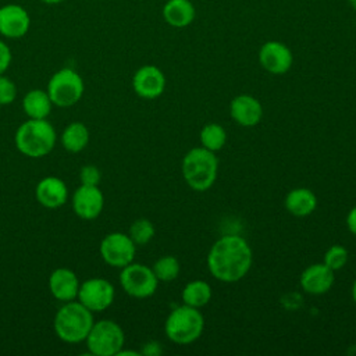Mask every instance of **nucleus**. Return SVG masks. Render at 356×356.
<instances>
[{"label": "nucleus", "mask_w": 356, "mask_h": 356, "mask_svg": "<svg viewBox=\"0 0 356 356\" xmlns=\"http://www.w3.org/2000/svg\"><path fill=\"white\" fill-rule=\"evenodd\" d=\"M253 253L248 241L239 235H224L217 239L207 254L210 274L221 282L242 280L250 270Z\"/></svg>", "instance_id": "nucleus-1"}, {"label": "nucleus", "mask_w": 356, "mask_h": 356, "mask_svg": "<svg viewBox=\"0 0 356 356\" xmlns=\"http://www.w3.org/2000/svg\"><path fill=\"white\" fill-rule=\"evenodd\" d=\"M93 313L76 299L65 302L56 313L53 327L56 335L67 343H78L86 339L92 325Z\"/></svg>", "instance_id": "nucleus-2"}, {"label": "nucleus", "mask_w": 356, "mask_h": 356, "mask_svg": "<svg viewBox=\"0 0 356 356\" xmlns=\"http://www.w3.org/2000/svg\"><path fill=\"white\" fill-rule=\"evenodd\" d=\"M56 131L46 120L28 118L22 122L14 136L15 146L26 157L40 159L47 156L56 145Z\"/></svg>", "instance_id": "nucleus-3"}, {"label": "nucleus", "mask_w": 356, "mask_h": 356, "mask_svg": "<svg viewBox=\"0 0 356 356\" xmlns=\"http://www.w3.org/2000/svg\"><path fill=\"white\" fill-rule=\"evenodd\" d=\"M218 172V159L214 152L206 147L191 149L182 160V175L188 186L196 192L210 189Z\"/></svg>", "instance_id": "nucleus-4"}, {"label": "nucleus", "mask_w": 356, "mask_h": 356, "mask_svg": "<svg viewBox=\"0 0 356 356\" xmlns=\"http://www.w3.org/2000/svg\"><path fill=\"white\" fill-rule=\"evenodd\" d=\"M204 330V317L197 307L188 305L172 309L165 318L164 332L167 338L178 345L195 342Z\"/></svg>", "instance_id": "nucleus-5"}, {"label": "nucleus", "mask_w": 356, "mask_h": 356, "mask_svg": "<svg viewBox=\"0 0 356 356\" xmlns=\"http://www.w3.org/2000/svg\"><path fill=\"white\" fill-rule=\"evenodd\" d=\"M85 342L89 353L95 356H117L124 348L125 334L120 324L104 318L93 323Z\"/></svg>", "instance_id": "nucleus-6"}, {"label": "nucleus", "mask_w": 356, "mask_h": 356, "mask_svg": "<svg viewBox=\"0 0 356 356\" xmlns=\"http://www.w3.org/2000/svg\"><path fill=\"white\" fill-rule=\"evenodd\" d=\"M46 90L53 106L71 107L81 100L85 85L82 76L75 70L65 67L50 76Z\"/></svg>", "instance_id": "nucleus-7"}, {"label": "nucleus", "mask_w": 356, "mask_h": 356, "mask_svg": "<svg viewBox=\"0 0 356 356\" xmlns=\"http://www.w3.org/2000/svg\"><path fill=\"white\" fill-rule=\"evenodd\" d=\"M120 284L125 293L132 298L145 299L152 296L159 285L152 267L140 263H129L121 268Z\"/></svg>", "instance_id": "nucleus-8"}, {"label": "nucleus", "mask_w": 356, "mask_h": 356, "mask_svg": "<svg viewBox=\"0 0 356 356\" xmlns=\"http://www.w3.org/2000/svg\"><path fill=\"white\" fill-rule=\"evenodd\" d=\"M100 256L111 267L122 268L134 261L136 245L128 234L111 232L107 234L100 242Z\"/></svg>", "instance_id": "nucleus-9"}, {"label": "nucleus", "mask_w": 356, "mask_h": 356, "mask_svg": "<svg viewBox=\"0 0 356 356\" xmlns=\"http://www.w3.org/2000/svg\"><path fill=\"white\" fill-rule=\"evenodd\" d=\"M115 296V289L110 281L100 277H93L79 285L78 302L82 303L92 313L108 309Z\"/></svg>", "instance_id": "nucleus-10"}, {"label": "nucleus", "mask_w": 356, "mask_h": 356, "mask_svg": "<svg viewBox=\"0 0 356 356\" xmlns=\"http://www.w3.org/2000/svg\"><path fill=\"white\" fill-rule=\"evenodd\" d=\"M31 28L29 13L17 3L0 7V36L7 39H21Z\"/></svg>", "instance_id": "nucleus-11"}, {"label": "nucleus", "mask_w": 356, "mask_h": 356, "mask_svg": "<svg viewBox=\"0 0 356 356\" xmlns=\"http://www.w3.org/2000/svg\"><path fill=\"white\" fill-rule=\"evenodd\" d=\"M72 210L82 220H95L104 207V196L99 186L79 185L72 195Z\"/></svg>", "instance_id": "nucleus-12"}, {"label": "nucleus", "mask_w": 356, "mask_h": 356, "mask_svg": "<svg viewBox=\"0 0 356 356\" xmlns=\"http://www.w3.org/2000/svg\"><path fill=\"white\" fill-rule=\"evenodd\" d=\"M259 61L261 67L270 74L281 75L289 71L293 63V56L289 47L281 42H266L259 51Z\"/></svg>", "instance_id": "nucleus-13"}, {"label": "nucleus", "mask_w": 356, "mask_h": 356, "mask_svg": "<svg viewBox=\"0 0 356 356\" xmlns=\"http://www.w3.org/2000/svg\"><path fill=\"white\" fill-rule=\"evenodd\" d=\"M134 92L142 99H156L165 88V76L156 65H143L132 76Z\"/></svg>", "instance_id": "nucleus-14"}, {"label": "nucleus", "mask_w": 356, "mask_h": 356, "mask_svg": "<svg viewBox=\"0 0 356 356\" xmlns=\"http://www.w3.org/2000/svg\"><path fill=\"white\" fill-rule=\"evenodd\" d=\"M334 273L335 271L324 263L310 264L300 274V286L306 293L323 295L331 289L335 280Z\"/></svg>", "instance_id": "nucleus-15"}, {"label": "nucleus", "mask_w": 356, "mask_h": 356, "mask_svg": "<svg viewBox=\"0 0 356 356\" xmlns=\"http://www.w3.org/2000/svg\"><path fill=\"white\" fill-rule=\"evenodd\" d=\"M229 114L241 127H254L261 121V103L250 95H238L229 103Z\"/></svg>", "instance_id": "nucleus-16"}, {"label": "nucleus", "mask_w": 356, "mask_h": 356, "mask_svg": "<svg viewBox=\"0 0 356 356\" xmlns=\"http://www.w3.org/2000/svg\"><path fill=\"white\" fill-rule=\"evenodd\" d=\"M79 285L81 282L76 274L67 267L56 268L49 277L50 293L53 295L54 299L63 303L76 299Z\"/></svg>", "instance_id": "nucleus-17"}, {"label": "nucleus", "mask_w": 356, "mask_h": 356, "mask_svg": "<svg viewBox=\"0 0 356 356\" xmlns=\"http://www.w3.org/2000/svg\"><path fill=\"white\" fill-rule=\"evenodd\" d=\"M38 202L47 209L61 207L68 197V188L65 182L57 177H44L42 178L35 189Z\"/></svg>", "instance_id": "nucleus-18"}, {"label": "nucleus", "mask_w": 356, "mask_h": 356, "mask_svg": "<svg viewBox=\"0 0 356 356\" xmlns=\"http://www.w3.org/2000/svg\"><path fill=\"white\" fill-rule=\"evenodd\" d=\"M286 210L296 217H306L317 207V196L307 188H295L285 197Z\"/></svg>", "instance_id": "nucleus-19"}, {"label": "nucleus", "mask_w": 356, "mask_h": 356, "mask_svg": "<svg viewBox=\"0 0 356 356\" xmlns=\"http://www.w3.org/2000/svg\"><path fill=\"white\" fill-rule=\"evenodd\" d=\"M53 103L47 90L31 89L22 99V108L28 118L46 120L51 111Z\"/></svg>", "instance_id": "nucleus-20"}, {"label": "nucleus", "mask_w": 356, "mask_h": 356, "mask_svg": "<svg viewBox=\"0 0 356 356\" xmlns=\"http://www.w3.org/2000/svg\"><path fill=\"white\" fill-rule=\"evenodd\" d=\"M165 22L175 28L188 26L195 18V7L189 0H168L163 7Z\"/></svg>", "instance_id": "nucleus-21"}, {"label": "nucleus", "mask_w": 356, "mask_h": 356, "mask_svg": "<svg viewBox=\"0 0 356 356\" xmlns=\"http://www.w3.org/2000/svg\"><path fill=\"white\" fill-rule=\"evenodd\" d=\"M89 139H90V134L88 127L79 121H74L68 124L61 134V145L65 150L71 153L82 152L88 146Z\"/></svg>", "instance_id": "nucleus-22"}, {"label": "nucleus", "mask_w": 356, "mask_h": 356, "mask_svg": "<svg viewBox=\"0 0 356 356\" xmlns=\"http://www.w3.org/2000/svg\"><path fill=\"white\" fill-rule=\"evenodd\" d=\"M181 296L185 305L200 309L210 302L211 286L203 280H193L184 286Z\"/></svg>", "instance_id": "nucleus-23"}, {"label": "nucleus", "mask_w": 356, "mask_h": 356, "mask_svg": "<svg viewBox=\"0 0 356 356\" xmlns=\"http://www.w3.org/2000/svg\"><path fill=\"white\" fill-rule=\"evenodd\" d=\"M227 142L225 129L216 122L206 124L200 131V143L203 147L211 152H218L224 147Z\"/></svg>", "instance_id": "nucleus-24"}, {"label": "nucleus", "mask_w": 356, "mask_h": 356, "mask_svg": "<svg viewBox=\"0 0 356 356\" xmlns=\"http://www.w3.org/2000/svg\"><path fill=\"white\" fill-rule=\"evenodd\" d=\"M152 270L159 281L171 282L179 275L181 264L174 256H163L154 261Z\"/></svg>", "instance_id": "nucleus-25"}, {"label": "nucleus", "mask_w": 356, "mask_h": 356, "mask_svg": "<svg viewBox=\"0 0 356 356\" xmlns=\"http://www.w3.org/2000/svg\"><path fill=\"white\" fill-rule=\"evenodd\" d=\"M128 235L136 246H143L153 239L154 225L147 218H138L131 224Z\"/></svg>", "instance_id": "nucleus-26"}, {"label": "nucleus", "mask_w": 356, "mask_h": 356, "mask_svg": "<svg viewBox=\"0 0 356 356\" xmlns=\"http://www.w3.org/2000/svg\"><path fill=\"white\" fill-rule=\"evenodd\" d=\"M348 259H349V252L346 248H343L342 245H332L324 253L323 263L328 266L331 270L338 271L348 263Z\"/></svg>", "instance_id": "nucleus-27"}, {"label": "nucleus", "mask_w": 356, "mask_h": 356, "mask_svg": "<svg viewBox=\"0 0 356 356\" xmlns=\"http://www.w3.org/2000/svg\"><path fill=\"white\" fill-rule=\"evenodd\" d=\"M17 97L15 83L4 74L0 75V106L11 104Z\"/></svg>", "instance_id": "nucleus-28"}, {"label": "nucleus", "mask_w": 356, "mask_h": 356, "mask_svg": "<svg viewBox=\"0 0 356 356\" xmlns=\"http://www.w3.org/2000/svg\"><path fill=\"white\" fill-rule=\"evenodd\" d=\"M79 179H81V185L99 186L102 181V172L96 165L86 164L79 171Z\"/></svg>", "instance_id": "nucleus-29"}, {"label": "nucleus", "mask_w": 356, "mask_h": 356, "mask_svg": "<svg viewBox=\"0 0 356 356\" xmlns=\"http://www.w3.org/2000/svg\"><path fill=\"white\" fill-rule=\"evenodd\" d=\"M11 60H13L11 49L3 39H0V75L8 70Z\"/></svg>", "instance_id": "nucleus-30"}, {"label": "nucleus", "mask_w": 356, "mask_h": 356, "mask_svg": "<svg viewBox=\"0 0 356 356\" xmlns=\"http://www.w3.org/2000/svg\"><path fill=\"white\" fill-rule=\"evenodd\" d=\"M161 346L157 341H149L143 345V350L140 352L142 355H146V356H157L161 353Z\"/></svg>", "instance_id": "nucleus-31"}, {"label": "nucleus", "mask_w": 356, "mask_h": 356, "mask_svg": "<svg viewBox=\"0 0 356 356\" xmlns=\"http://www.w3.org/2000/svg\"><path fill=\"white\" fill-rule=\"evenodd\" d=\"M346 227L353 235H356V206L352 207L346 216Z\"/></svg>", "instance_id": "nucleus-32"}, {"label": "nucleus", "mask_w": 356, "mask_h": 356, "mask_svg": "<svg viewBox=\"0 0 356 356\" xmlns=\"http://www.w3.org/2000/svg\"><path fill=\"white\" fill-rule=\"evenodd\" d=\"M39 1H42L43 4H47V6H56V4H60L65 0H39Z\"/></svg>", "instance_id": "nucleus-33"}, {"label": "nucleus", "mask_w": 356, "mask_h": 356, "mask_svg": "<svg viewBox=\"0 0 356 356\" xmlns=\"http://www.w3.org/2000/svg\"><path fill=\"white\" fill-rule=\"evenodd\" d=\"M352 299L356 303V280L353 281V285H352Z\"/></svg>", "instance_id": "nucleus-34"}, {"label": "nucleus", "mask_w": 356, "mask_h": 356, "mask_svg": "<svg viewBox=\"0 0 356 356\" xmlns=\"http://www.w3.org/2000/svg\"><path fill=\"white\" fill-rule=\"evenodd\" d=\"M348 1L352 4V7H353V8H356V0H348Z\"/></svg>", "instance_id": "nucleus-35"}]
</instances>
